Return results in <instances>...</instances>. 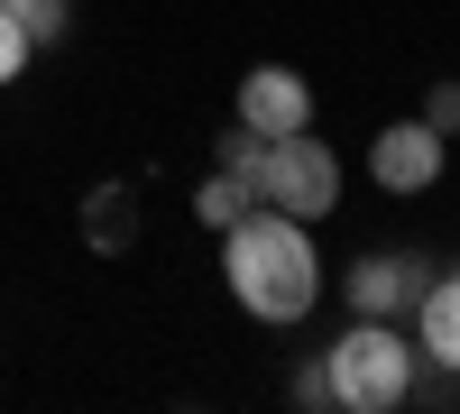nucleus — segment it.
Listing matches in <instances>:
<instances>
[{
  "label": "nucleus",
  "mask_w": 460,
  "mask_h": 414,
  "mask_svg": "<svg viewBox=\"0 0 460 414\" xmlns=\"http://www.w3.org/2000/svg\"><path fill=\"white\" fill-rule=\"evenodd\" d=\"M221 277H230V295H240V313L267 322V331L314 322L323 286H332L323 277V249H314V221H295L277 203H249L221 231Z\"/></svg>",
  "instance_id": "1"
},
{
  "label": "nucleus",
  "mask_w": 460,
  "mask_h": 414,
  "mask_svg": "<svg viewBox=\"0 0 460 414\" xmlns=\"http://www.w3.org/2000/svg\"><path fill=\"white\" fill-rule=\"evenodd\" d=\"M414 350H424V368H442V378H460V268L424 277V295H414Z\"/></svg>",
  "instance_id": "7"
},
{
  "label": "nucleus",
  "mask_w": 460,
  "mask_h": 414,
  "mask_svg": "<svg viewBox=\"0 0 460 414\" xmlns=\"http://www.w3.org/2000/svg\"><path fill=\"white\" fill-rule=\"evenodd\" d=\"M230 120H249L258 138L314 129V84H304L295 65H249V74H240V101H230Z\"/></svg>",
  "instance_id": "5"
},
{
  "label": "nucleus",
  "mask_w": 460,
  "mask_h": 414,
  "mask_svg": "<svg viewBox=\"0 0 460 414\" xmlns=\"http://www.w3.org/2000/svg\"><path fill=\"white\" fill-rule=\"evenodd\" d=\"M249 194L277 203V212H295V221H332V212H341V157H332V138H314V129L258 138Z\"/></svg>",
  "instance_id": "3"
},
{
  "label": "nucleus",
  "mask_w": 460,
  "mask_h": 414,
  "mask_svg": "<svg viewBox=\"0 0 460 414\" xmlns=\"http://www.w3.org/2000/svg\"><path fill=\"white\" fill-rule=\"evenodd\" d=\"M84 240H93L102 258H120V249L138 240V203H129V184H93V194H84Z\"/></svg>",
  "instance_id": "8"
},
{
  "label": "nucleus",
  "mask_w": 460,
  "mask_h": 414,
  "mask_svg": "<svg viewBox=\"0 0 460 414\" xmlns=\"http://www.w3.org/2000/svg\"><path fill=\"white\" fill-rule=\"evenodd\" d=\"M249 203H258V194H249L240 175H221V166H212V175L194 184V221H203V231H230V221H240Z\"/></svg>",
  "instance_id": "9"
},
{
  "label": "nucleus",
  "mask_w": 460,
  "mask_h": 414,
  "mask_svg": "<svg viewBox=\"0 0 460 414\" xmlns=\"http://www.w3.org/2000/svg\"><path fill=\"white\" fill-rule=\"evenodd\" d=\"M212 166H221V175H240V184H249V166H258V129H249V120H230V129L212 138Z\"/></svg>",
  "instance_id": "11"
},
{
  "label": "nucleus",
  "mask_w": 460,
  "mask_h": 414,
  "mask_svg": "<svg viewBox=\"0 0 460 414\" xmlns=\"http://www.w3.org/2000/svg\"><path fill=\"white\" fill-rule=\"evenodd\" d=\"M368 175L387 184V194L414 203V194H433V184L451 175V138L424 120V110H414V120H387V129L368 138Z\"/></svg>",
  "instance_id": "4"
},
{
  "label": "nucleus",
  "mask_w": 460,
  "mask_h": 414,
  "mask_svg": "<svg viewBox=\"0 0 460 414\" xmlns=\"http://www.w3.org/2000/svg\"><path fill=\"white\" fill-rule=\"evenodd\" d=\"M424 258H414V249H368V258H350V277H341V286H350V313H377V322H405L414 313V295H424Z\"/></svg>",
  "instance_id": "6"
},
{
  "label": "nucleus",
  "mask_w": 460,
  "mask_h": 414,
  "mask_svg": "<svg viewBox=\"0 0 460 414\" xmlns=\"http://www.w3.org/2000/svg\"><path fill=\"white\" fill-rule=\"evenodd\" d=\"M28 56H37V37H28V28H19L10 10H0V92H10L19 74H28Z\"/></svg>",
  "instance_id": "12"
},
{
  "label": "nucleus",
  "mask_w": 460,
  "mask_h": 414,
  "mask_svg": "<svg viewBox=\"0 0 460 414\" xmlns=\"http://www.w3.org/2000/svg\"><path fill=\"white\" fill-rule=\"evenodd\" d=\"M295 405H314V414L332 405V378H323V350H314V359H304V368H295Z\"/></svg>",
  "instance_id": "14"
},
{
  "label": "nucleus",
  "mask_w": 460,
  "mask_h": 414,
  "mask_svg": "<svg viewBox=\"0 0 460 414\" xmlns=\"http://www.w3.org/2000/svg\"><path fill=\"white\" fill-rule=\"evenodd\" d=\"M424 120H433L442 138H460V84H433V92H424Z\"/></svg>",
  "instance_id": "13"
},
{
  "label": "nucleus",
  "mask_w": 460,
  "mask_h": 414,
  "mask_svg": "<svg viewBox=\"0 0 460 414\" xmlns=\"http://www.w3.org/2000/svg\"><path fill=\"white\" fill-rule=\"evenodd\" d=\"M323 378H332V405H341V414H396V405H414L424 350H414L405 322L350 313V322H341V341L323 350Z\"/></svg>",
  "instance_id": "2"
},
{
  "label": "nucleus",
  "mask_w": 460,
  "mask_h": 414,
  "mask_svg": "<svg viewBox=\"0 0 460 414\" xmlns=\"http://www.w3.org/2000/svg\"><path fill=\"white\" fill-rule=\"evenodd\" d=\"M0 10H10V19L37 37V47H56V37L74 28V0H0Z\"/></svg>",
  "instance_id": "10"
}]
</instances>
